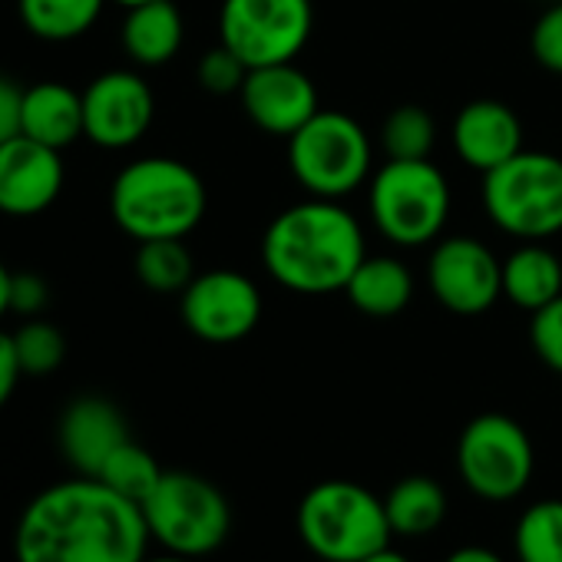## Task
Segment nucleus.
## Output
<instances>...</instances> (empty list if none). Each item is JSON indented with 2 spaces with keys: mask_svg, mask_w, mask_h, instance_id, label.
<instances>
[{
  "mask_svg": "<svg viewBox=\"0 0 562 562\" xmlns=\"http://www.w3.org/2000/svg\"><path fill=\"white\" fill-rule=\"evenodd\" d=\"M143 506L97 476L44 490L18 522V562H143Z\"/></svg>",
  "mask_w": 562,
  "mask_h": 562,
  "instance_id": "1",
  "label": "nucleus"
},
{
  "mask_svg": "<svg viewBox=\"0 0 562 562\" xmlns=\"http://www.w3.org/2000/svg\"><path fill=\"white\" fill-rule=\"evenodd\" d=\"M364 228L338 199H302L281 209L261 235V265L295 295L345 292L364 261Z\"/></svg>",
  "mask_w": 562,
  "mask_h": 562,
  "instance_id": "2",
  "label": "nucleus"
},
{
  "mask_svg": "<svg viewBox=\"0 0 562 562\" xmlns=\"http://www.w3.org/2000/svg\"><path fill=\"white\" fill-rule=\"evenodd\" d=\"M209 209L202 176L172 156H146L123 166L110 186V215L136 241L186 238Z\"/></svg>",
  "mask_w": 562,
  "mask_h": 562,
  "instance_id": "3",
  "label": "nucleus"
},
{
  "mask_svg": "<svg viewBox=\"0 0 562 562\" xmlns=\"http://www.w3.org/2000/svg\"><path fill=\"white\" fill-rule=\"evenodd\" d=\"M305 549L322 562H361L391 546L384 499L351 480L315 483L295 513Z\"/></svg>",
  "mask_w": 562,
  "mask_h": 562,
  "instance_id": "4",
  "label": "nucleus"
},
{
  "mask_svg": "<svg viewBox=\"0 0 562 562\" xmlns=\"http://www.w3.org/2000/svg\"><path fill=\"white\" fill-rule=\"evenodd\" d=\"M453 192L430 159H387L368 182L374 228L397 248H424L447 228Z\"/></svg>",
  "mask_w": 562,
  "mask_h": 562,
  "instance_id": "5",
  "label": "nucleus"
},
{
  "mask_svg": "<svg viewBox=\"0 0 562 562\" xmlns=\"http://www.w3.org/2000/svg\"><path fill=\"white\" fill-rule=\"evenodd\" d=\"M490 222L519 241H546L562 232V156L519 149L483 176Z\"/></svg>",
  "mask_w": 562,
  "mask_h": 562,
  "instance_id": "6",
  "label": "nucleus"
},
{
  "mask_svg": "<svg viewBox=\"0 0 562 562\" xmlns=\"http://www.w3.org/2000/svg\"><path fill=\"white\" fill-rule=\"evenodd\" d=\"M289 169L308 195L341 202L371 182L374 143L355 116L322 106L289 136Z\"/></svg>",
  "mask_w": 562,
  "mask_h": 562,
  "instance_id": "7",
  "label": "nucleus"
},
{
  "mask_svg": "<svg viewBox=\"0 0 562 562\" xmlns=\"http://www.w3.org/2000/svg\"><path fill=\"white\" fill-rule=\"evenodd\" d=\"M143 516L149 539L186 559L212 555L232 532V506L225 493L212 480L186 470L162 473L143 503Z\"/></svg>",
  "mask_w": 562,
  "mask_h": 562,
  "instance_id": "8",
  "label": "nucleus"
},
{
  "mask_svg": "<svg viewBox=\"0 0 562 562\" xmlns=\"http://www.w3.org/2000/svg\"><path fill=\"white\" fill-rule=\"evenodd\" d=\"M457 470L473 496L509 503L529 486L536 450L519 420L506 414H480L457 440Z\"/></svg>",
  "mask_w": 562,
  "mask_h": 562,
  "instance_id": "9",
  "label": "nucleus"
},
{
  "mask_svg": "<svg viewBox=\"0 0 562 562\" xmlns=\"http://www.w3.org/2000/svg\"><path fill=\"white\" fill-rule=\"evenodd\" d=\"M315 31L312 0H222L218 44L248 70L292 64Z\"/></svg>",
  "mask_w": 562,
  "mask_h": 562,
  "instance_id": "10",
  "label": "nucleus"
},
{
  "mask_svg": "<svg viewBox=\"0 0 562 562\" xmlns=\"http://www.w3.org/2000/svg\"><path fill=\"white\" fill-rule=\"evenodd\" d=\"M265 302L255 281L235 268L195 274L179 295L182 325L205 345H235L261 322Z\"/></svg>",
  "mask_w": 562,
  "mask_h": 562,
  "instance_id": "11",
  "label": "nucleus"
},
{
  "mask_svg": "<svg viewBox=\"0 0 562 562\" xmlns=\"http://www.w3.org/2000/svg\"><path fill=\"white\" fill-rule=\"evenodd\" d=\"M427 285L447 312L473 318L503 299V261L473 235H440L427 258Z\"/></svg>",
  "mask_w": 562,
  "mask_h": 562,
  "instance_id": "12",
  "label": "nucleus"
},
{
  "mask_svg": "<svg viewBox=\"0 0 562 562\" xmlns=\"http://www.w3.org/2000/svg\"><path fill=\"white\" fill-rule=\"evenodd\" d=\"M156 116V97L136 70H106L83 90V136L100 149L136 146Z\"/></svg>",
  "mask_w": 562,
  "mask_h": 562,
  "instance_id": "13",
  "label": "nucleus"
},
{
  "mask_svg": "<svg viewBox=\"0 0 562 562\" xmlns=\"http://www.w3.org/2000/svg\"><path fill=\"white\" fill-rule=\"evenodd\" d=\"M245 116L268 136H295L318 110V87L315 80L292 60L248 70L238 90Z\"/></svg>",
  "mask_w": 562,
  "mask_h": 562,
  "instance_id": "14",
  "label": "nucleus"
},
{
  "mask_svg": "<svg viewBox=\"0 0 562 562\" xmlns=\"http://www.w3.org/2000/svg\"><path fill=\"white\" fill-rule=\"evenodd\" d=\"M60 149H50L31 136H14L0 146V212L31 218L47 212L64 189Z\"/></svg>",
  "mask_w": 562,
  "mask_h": 562,
  "instance_id": "15",
  "label": "nucleus"
},
{
  "mask_svg": "<svg viewBox=\"0 0 562 562\" xmlns=\"http://www.w3.org/2000/svg\"><path fill=\"white\" fill-rule=\"evenodd\" d=\"M450 139L460 162L486 176L522 149V123L516 110L503 100H470L457 113Z\"/></svg>",
  "mask_w": 562,
  "mask_h": 562,
  "instance_id": "16",
  "label": "nucleus"
},
{
  "mask_svg": "<svg viewBox=\"0 0 562 562\" xmlns=\"http://www.w3.org/2000/svg\"><path fill=\"white\" fill-rule=\"evenodd\" d=\"M126 440L130 427L106 397H80L60 417V450L83 476H97L110 453Z\"/></svg>",
  "mask_w": 562,
  "mask_h": 562,
  "instance_id": "17",
  "label": "nucleus"
},
{
  "mask_svg": "<svg viewBox=\"0 0 562 562\" xmlns=\"http://www.w3.org/2000/svg\"><path fill=\"white\" fill-rule=\"evenodd\" d=\"M21 133L64 153L83 136V93L57 80L27 87L24 110H21Z\"/></svg>",
  "mask_w": 562,
  "mask_h": 562,
  "instance_id": "18",
  "label": "nucleus"
},
{
  "mask_svg": "<svg viewBox=\"0 0 562 562\" xmlns=\"http://www.w3.org/2000/svg\"><path fill=\"white\" fill-rule=\"evenodd\" d=\"M562 295V258L542 241H522L503 258V299L539 312Z\"/></svg>",
  "mask_w": 562,
  "mask_h": 562,
  "instance_id": "19",
  "label": "nucleus"
},
{
  "mask_svg": "<svg viewBox=\"0 0 562 562\" xmlns=\"http://www.w3.org/2000/svg\"><path fill=\"white\" fill-rule=\"evenodd\" d=\"M123 50L136 67H166L186 41V21L172 0L130 8L123 21Z\"/></svg>",
  "mask_w": 562,
  "mask_h": 562,
  "instance_id": "20",
  "label": "nucleus"
},
{
  "mask_svg": "<svg viewBox=\"0 0 562 562\" xmlns=\"http://www.w3.org/2000/svg\"><path fill=\"white\" fill-rule=\"evenodd\" d=\"M345 295L368 318H394L414 302V274L394 255H364Z\"/></svg>",
  "mask_w": 562,
  "mask_h": 562,
  "instance_id": "21",
  "label": "nucleus"
},
{
  "mask_svg": "<svg viewBox=\"0 0 562 562\" xmlns=\"http://www.w3.org/2000/svg\"><path fill=\"white\" fill-rule=\"evenodd\" d=\"M384 509H387L391 532L414 539L434 532L447 519L450 499L434 476H404L384 496Z\"/></svg>",
  "mask_w": 562,
  "mask_h": 562,
  "instance_id": "22",
  "label": "nucleus"
},
{
  "mask_svg": "<svg viewBox=\"0 0 562 562\" xmlns=\"http://www.w3.org/2000/svg\"><path fill=\"white\" fill-rule=\"evenodd\" d=\"M106 0H18L24 27L47 44L83 37L103 14Z\"/></svg>",
  "mask_w": 562,
  "mask_h": 562,
  "instance_id": "23",
  "label": "nucleus"
},
{
  "mask_svg": "<svg viewBox=\"0 0 562 562\" xmlns=\"http://www.w3.org/2000/svg\"><path fill=\"white\" fill-rule=\"evenodd\" d=\"M136 278L156 295H182L195 278V258L182 238H153L139 241L133 258Z\"/></svg>",
  "mask_w": 562,
  "mask_h": 562,
  "instance_id": "24",
  "label": "nucleus"
},
{
  "mask_svg": "<svg viewBox=\"0 0 562 562\" xmlns=\"http://www.w3.org/2000/svg\"><path fill=\"white\" fill-rule=\"evenodd\" d=\"M513 549L519 562H562V499L532 503L513 529Z\"/></svg>",
  "mask_w": 562,
  "mask_h": 562,
  "instance_id": "25",
  "label": "nucleus"
},
{
  "mask_svg": "<svg viewBox=\"0 0 562 562\" xmlns=\"http://www.w3.org/2000/svg\"><path fill=\"white\" fill-rule=\"evenodd\" d=\"M437 146V123L430 110L417 103H401L387 113L381 126V149L387 159H430Z\"/></svg>",
  "mask_w": 562,
  "mask_h": 562,
  "instance_id": "26",
  "label": "nucleus"
},
{
  "mask_svg": "<svg viewBox=\"0 0 562 562\" xmlns=\"http://www.w3.org/2000/svg\"><path fill=\"white\" fill-rule=\"evenodd\" d=\"M162 467L156 463V457L139 447L136 440H126L123 447H116L110 453V460L103 463V470L97 473V480H103L110 490H116L120 496L133 499V503H146V496L156 490V483L162 480Z\"/></svg>",
  "mask_w": 562,
  "mask_h": 562,
  "instance_id": "27",
  "label": "nucleus"
},
{
  "mask_svg": "<svg viewBox=\"0 0 562 562\" xmlns=\"http://www.w3.org/2000/svg\"><path fill=\"white\" fill-rule=\"evenodd\" d=\"M14 351L21 361V371L31 378H44L54 374L64 358H67V338L57 325L44 322V318H31L14 331Z\"/></svg>",
  "mask_w": 562,
  "mask_h": 562,
  "instance_id": "28",
  "label": "nucleus"
},
{
  "mask_svg": "<svg viewBox=\"0 0 562 562\" xmlns=\"http://www.w3.org/2000/svg\"><path fill=\"white\" fill-rule=\"evenodd\" d=\"M195 77H199V87L212 97H232L241 90L245 77H248V67L225 47V44H215L212 50L202 54L199 67H195Z\"/></svg>",
  "mask_w": 562,
  "mask_h": 562,
  "instance_id": "29",
  "label": "nucleus"
},
{
  "mask_svg": "<svg viewBox=\"0 0 562 562\" xmlns=\"http://www.w3.org/2000/svg\"><path fill=\"white\" fill-rule=\"evenodd\" d=\"M529 345L536 351V358L552 371L562 374V295L555 302H549L546 308L532 312L529 322Z\"/></svg>",
  "mask_w": 562,
  "mask_h": 562,
  "instance_id": "30",
  "label": "nucleus"
},
{
  "mask_svg": "<svg viewBox=\"0 0 562 562\" xmlns=\"http://www.w3.org/2000/svg\"><path fill=\"white\" fill-rule=\"evenodd\" d=\"M529 50L542 70L562 77V0H552V4L536 18V24L529 31Z\"/></svg>",
  "mask_w": 562,
  "mask_h": 562,
  "instance_id": "31",
  "label": "nucleus"
},
{
  "mask_svg": "<svg viewBox=\"0 0 562 562\" xmlns=\"http://www.w3.org/2000/svg\"><path fill=\"white\" fill-rule=\"evenodd\" d=\"M50 302V289L47 281L34 271H18L11 278V312L24 315V318H37Z\"/></svg>",
  "mask_w": 562,
  "mask_h": 562,
  "instance_id": "32",
  "label": "nucleus"
},
{
  "mask_svg": "<svg viewBox=\"0 0 562 562\" xmlns=\"http://www.w3.org/2000/svg\"><path fill=\"white\" fill-rule=\"evenodd\" d=\"M21 110H24V87L0 74V146L21 136Z\"/></svg>",
  "mask_w": 562,
  "mask_h": 562,
  "instance_id": "33",
  "label": "nucleus"
},
{
  "mask_svg": "<svg viewBox=\"0 0 562 562\" xmlns=\"http://www.w3.org/2000/svg\"><path fill=\"white\" fill-rule=\"evenodd\" d=\"M21 361H18V351H14V335L0 331V407H4L21 381Z\"/></svg>",
  "mask_w": 562,
  "mask_h": 562,
  "instance_id": "34",
  "label": "nucleus"
},
{
  "mask_svg": "<svg viewBox=\"0 0 562 562\" xmlns=\"http://www.w3.org/2000/svg\"><path fill=\"white\" fill-rule=\"evenodd\" d=\"M443 562H506V559L499 552L486 549V546H460Z\"/></svg>",
  "mask_w": 562,
  "mask_h": 562,
  "instance_id": "35",
  "label": "nucleus"
},
{
  "mask_svg": "<svg viewBox=\"0 0 562 562\" xmlns=\"http://www.w3.org/2000/svg\"><path fill=\"white\" fill-rule=\"evenodd\" d=\"M11 278H14V271L0 261V318L11 312Z\"/></svg>",
  "mask_w": 562,
  "mask_h": 562,
  "instance_id": "36",
  "label": "nucleus"
},
{
  "mask_svg": "<svg viewBox=\"0 0 562 562\" xmlns=\"http://www.w3.org/2000/svg\"><path fill=\"white\" fill-rule=\"evenodd\" d=\"M361 562H411L404 552H397V549H391V546H384L381 552H374V555H368V559H361Z\"/></svg>",
  "mask_w": 562,
  "mask_h": 562,
  "instance_id": "37",
  "label": "nucleus"
},
{
  "mask_svg": "<svg viewBox=\"0 0 562 562\" xmlns=\"http://www.w3.org/2000/svg\"><path fill=\"white\" fill-rule=\"evenodd\" d=\"M143 562H195V559H186V555H172V552H166V555H156V559H143Z\"/></svg>",
  "mask_w": 562,
  "mask_h": 562,
  "instance_id": "38",
  "label": "nucleus"
},
{
  "mask_svg": "<svg viewBox=\"0 0 562 562\" xmlns=\"http://www.w3.org/2000/svg\"><path fill=\"white\" fill-rule=\"evenodd\" d=\"M113 4H120V8H139V4H149V0H113Z\"/></svg>",
  "mask_w": 562,
  "mask_h": 562,
  "instance_id": "39",
  "label": "nucleus"
}]
</instances>
